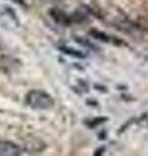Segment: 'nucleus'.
<instances>
[{"label":"nucleus","mask_w":148,"mask_h":156,"mask_svg":"<svg viewBox=\"0 0 148 156\" xmlns=\"http://www.w3.org/2000/svg\"><path fill=\"white\" fill-rule=\"evenodd\" d=\"M26 103L34 109H48L53 107V98L41 90H33L26 95Z\"/></svg>","instance_id":"f257e3e1"},{"label":"nucleus","mask_w":148,"mask_h":156,"mask_svg":"<svg viewBox=\"0 0 148 156\" xmlns=\"http://www.w3.org/2000/svg\"><path fill=\"white\" fill-rule=\"evenodd\" d=\"M17 2H21V0H17Z\"/></svg>","instance_id":"7ed1b4c3"},{"label":"nucleus","mask_w":148,"mask_h":156,"mask_svg":"<svg viewBox=\"0 0 148 156\" xmlns=\"http://www.w3.org/2000/svg\"><path fill=\"white\" fill-rule=\"evenodd\" d=\"M21 148L9 140H0V156H19Z\"/></svg>","instance_id":"f03ea898"}]
</instances>
